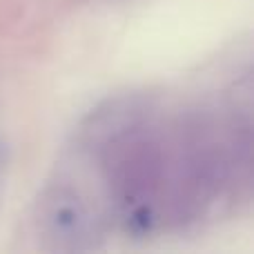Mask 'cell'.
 <instances>
[{
	"instance_id": "obj_1",
	"label": "cell",
	"mask_w": 254,
	"mask_h": 254,
	"mask_svg": "<svg viewBox=\"0 0 254 254\" xmlns=\"http://www.w3.org/2000/svg\"><path fill=\"white\" fill-rule=\"evenodd\" d=\"M40 230L52 241L54 250H92L96 239L94 216L71 190L49 188L40 201Z\"/></svg>"
}]
</instances>
